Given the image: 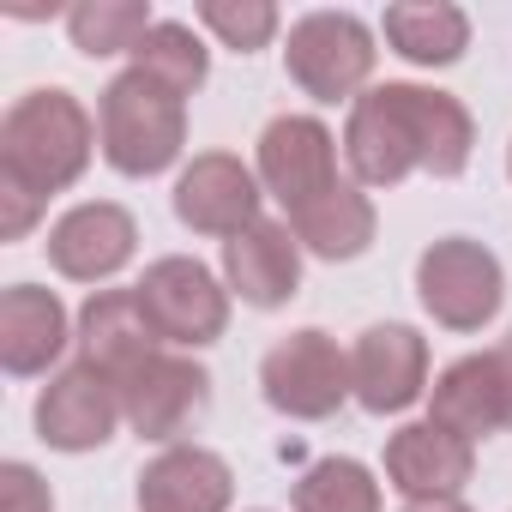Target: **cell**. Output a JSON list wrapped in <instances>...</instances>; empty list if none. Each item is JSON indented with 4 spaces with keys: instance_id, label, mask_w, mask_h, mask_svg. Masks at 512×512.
Masks as SVG:
<instances>
[{
    "instance_id": "4",
    "label": "cell",
    "mask_w": 512,
    "mask_h": 512,
    "mask_svg": "<svg viewBox=\"0 0 512 512\" xmlns=\"http://www.w3.org/2000/svg\"><path fill=\"white\" fill-rule=\"evenodd\" d=\"M260 392H266V404H272L278 416H290V422H326V416H338L344 398H356V386H350V356L338 350L332 332L302 326V332H290V338H278V344L266 350V362H260Z\"/></svg>"
},
{
    "instance_id": "13",
    "label": "cell",
    "mask_w": 512,
    "mask_h": 512,
    "mask_svg": "<svg viewBox=\"0 0 512 512\" xmlns=\"http://www.w3.org/2000/svg\"><path fill=\"white\" fill-rule=\"evenodd\" d=\"M139 253V223L127 205L115 199H91V205H73L55 229H49V266L73 284H103L115 278L127 260Z\"/></svg>"
},
{
    "instance_id": "17",
    "label": "cell",
    "mask_w": 512,
    "mask_h": 512,
    "mask_svg": "<svg viewBox=\"0 0 512 512\" xmlns=\"http://www.w3.org/2000/svg\"><path fill=\"white\" fill-rule=\"evenodd\" d=\"M235 470L205 446H169L139 470V512H229Z\"/></svg>"
},
{
    "instance_id": "16",
    "label": "cell",
    "mask_w": 512,
    "mask_h": 512,
    "mask_svg": "<svg viewBox=\"0 0 512 512\" xmlns=\"http://www.w3.org/2000/svg\"><path fill=\"white\" fill-rule=\"evenodd\" d=\"M163 350L157 326L145 320L139 308V290H97L85 308H79V362H91L97 374H109L115 386L145 368L151 356Z\"/></svg>"
},
{
    "instance_id": "23",
    "label": "cell",
    "mask_w": 512,
    "mask_h": 512,
    "mask_svg": "<svg viewBox=\"0 0 512 512\" xmlns=\"http://www.w3.org/2000/svg\"><path fill=\"white\" fill-rule=\"evenodd\" d=\"M296 512H380V482L356 458H320L296 482Z\"/></svg>"
},
{
    "instance_id": "7",
    "label": "cell",
    "mask_w": 512,
    "mask_h": 512,
    "mask_svg": "<svg viewBox=\"0 0 512 512\" xmlns=\"http://www.w3.org/2000/svg\"><path fill=\"white\" fill-rule=\"evenodd\" d=\"M133 290H139V308H145V320L157 326L163 344L205 350L229 326V290L199 260H187V253H169V260L145 266V278Z\"/></svg>"
},
{
    "instance_id": "21",
    "label": "cell",
    "mask_w": 512,
    "mask_h": 512,
    "mask_svg": "<svg viewBox=\"0 0 512 512\" xmlns=\"http://www.w3.org/2000/svg\"><path fill=\"white\" fill-rule=\"evenodd\" d=\"M392 55H404L410 67H452L470 49V19L446 0H404V7H386L380 19Z\"/></svg>"
},
{
    "instance_id": "22",
    "label": "cell",
    "mask_w": 512,
    "mask_h": 512,
    "mask_svg": "<svg viewBox=\"0 0 512 512\" xmlns=\"http://www.w3.org/2000/svg\"><path fill=\"white\" fill-rule=\"evenodd\" d=\"M151 7L139 0H85V7L67 13V31H73V49L103 61V55H133L145 37H151Z\"/></svg>"
},
{
    "instance_id": "8",
    "label": "cell",
    "mask_w": 512,
    "mask_h": 512,
    "mask_svg": "<svg viewBox=\"0 0 512 512\" xmlns=\"http://www.w3.org/2000/svg\"><path fill=\"white\" fill-rule=\"evenodd\" d=\"M121 416L139 440H181L205 404H211V374L193 362V356H175V350H157L145 368H133L121 386Z\"/></svg>"
},
{
    "instance_id": "25",
    "label": "cell",
    "mask_w": 512,
    "mask_h": 512,
    "mask_svg": "<svg viewBox=\"0 0 512 512\" xmlns=\"http://www.w3.org/2000/svg\"><path fill=\"white\" fill-rule=\"evenodd\" d=\"M199 19H205V31H217L223 37V49H235V55H253V49H266L272 37H278V7L272 0H205L199 7Z\"/></svg>"
},
{
    "instance_id": "28",
    "label": "cell",
    "mask_w": 512,
    "mask_h": 512,
    "mask_svg": "<svg viewBox=\"0 0 512 512\" xmlns=\"http://www.w3.org/2000/svg\"><path fill=\"white\" fill-rule=\"evenodd\" d=\"M404 512H470L464 500H410Z\"/></svg>"
},
{
    "instance_id": "18",
    "label": "cell",
    "mask_w": 512,
    "mask_h": 512,
    "mask_svg": "<svg viewBox=\"0 0 512 512\" xmlns=\"http://www.w3.org/2000/svg\"><path fill=\"white\" fill-rule=\"evenodd\" d=\"M67 350V308L55 290L37 284H13L0 296V368L31 380L49 374V362H61Z\"/></svg>"
},
{
    "instance_id": "19",
    "label": "cell",
    "mask_w": 512,
    "mask_h": 512,
    "mask_svg": "<svg viewBox=\"0 0 512 512\" xmlns=\"http://www.w3.org/2000/svg\"><path fill=\"white\" fill-rule=\"evenodd\" d=\"M428 422H440V428H452L458 440H488V434H500V428H512L506 422V386H500V368H494V350H482V356H458L440 380H434V416Z\"/></svg>"
},
{
    "instance_id": "2",
    "label": "cell",
    "mask_w": 512,
    "mask_h": 512,
    "mask_svg": "<svg viewBox=\"0 0 512 512\" xmlns=\"http://www.w3.org/2000/svg\"><path fill=\"white\" fill-rule=\"evenodd\" d=\"M91 151H97V121L61 85L19 97L0 121V181L25 187L31 199L73 187L91 169Z\"/></svg>"
},
{
    "instance_id": "9",
    "label": "cell",
    "mask_w": 512,
    "mask_h": 512,
    "mask_svg": "<svg viewBox=\"0 0 512 512\" xmlns=\"http://www.w3.org/2000/svg\"><path fill=\"white\" fill-rule=\"evenodd\" d=\"M260 187L284 205L302 211L320 193L338 187V139L320 115H278L260 133Z\"/></svg>"
},
{
    "instance_id": "1",
    "label": "cell",
    "mask_w": 512,
    "mask_h": 512,
    "mask_svg": "<svg viewBox=\"0 0 512 512\" xmlns=\"http://www.w3.org/2000/svg\"><path fill=\"white\" fill-rule=\"evenodd\" d=\"M476 151V121L452 91L428 85H374L350 103L344 157L362 187H398L404 175L428 169L440 181L464 175Z\"/></svg>"
},
{
    "instance_id": "26",
    "label": "cell",
    "mask_w": 512,
    "mask_h": 512,
    "mask_svg": "<svg viewBox=\"0 0 512 512\" xmlns=\"http://www.w3.org/2000/svg\"><path fill=\"white\" fill-rule=\"evenodd\" d=\"M0 512H55V494L31 464H7L0 470Z\"/></svg>"
},
{
    "instance_id": "12",
    "label": "cell",
    "mask_w": 512,
    "mask_h": 512,
    "mask_svg": "<svg viewBox=\"0 0 512 512\" xmlns=\"http://www.w3.org/2000/svg\"><path fill=\"white\" fill-rule=\"evenodd\" d=\"M350 386L368 416H398L428 392V338L416 326H368L350 356Z\"/></svg>"
},
{
    "instance_id": "10",
    "label": "cell",
    "mask_w": 512,
    "mask_h": 512,
    "mask_svg": "<svg viewBox=\"0 0 512 512\" xmlns=\"http://www.w3.org/2000/svg\"><path fill=\"white\" fill-rule=\"evenodd\" d=\"M175 217L193 235H241L260 223V175L229 151H199L175 181Z\"/></svg>"
},
{
    "instance_id": "5",
    "label": "cell",
    "mask_w": 512,
    "mask_h": 512,
    "mask_svg": "<svg viewBox=\"0 0 512 512\" xmlns=\"http://www.w3.org/2000/svg\"><path fill=\"white\" fill-rule=\"evenodd\" d=\"M416 296L446 332H482L506 302V272L482 241L446 235L416 260Z\"/></svg>"
},
{
    "instance_id": "27",
    "label": "cell",
    "mask_w": 512,
    "mask_h": 512,
    "mask_svg": "<svg viewBox=\"0 0 512 512\" xmlns=\"http://www.w3.org/2000/svg\"><path fill=\"white\" fill-rule=\"evenodd\" d=\"M494 368H500V386H506V422H512V332L494 344Z\"/></svg>"
},
{
    "instance_id": "20",
    "label": "cell",
    "mask_w": 512,
    "mask_h": 512,
    "mask_svg": "<svg viewBox=\"0 0 512 512\" xmlns=\"http://www.w3.org/2000/svg\"><path fill=\"white\" fill-rule=\"evenodd\" d=\"M290 229L308 253H320V260H356V253H368L380 217H374V199L350 181H338L332 193H320L314 205L290 211Z\"/></svg>"
},
{
    "instance_id": "29",
    "label": "cell",
    "mask_w": 512,
    "mask_h": 512,
    "mask_svg": "<svg viewBox=\"0 0 512 512\" xmlns=\"http://www.w3.org/2000/svg\"><path fill=\"white\" fill-rule=\"evenodd\" d=\"M506 175H512V151H506Z\"/></svg>"
},
{
    "instance_id": "15",
    "label": "cell",
    "mask_w": 512,
    "mask_h": 512,
    "mask_svg": "<svg viewBox=\"0 0 512 512\" xmlns=\"http://www.w3.org/2000/svg\"><path fill=\"white\" fill-rule=\"evenodd\" d=\"M476 470V446L440 422H410L386 440V482L404 500H458Z\"/></svg>"
},
{
    "instance_id": "24",
    "label": "cell",
    "mask_w": 512,
    "mask_h": 512,
    "mask_svg": "<svg viewBox=\"0 0 512 512\" xmlns=\"http://www.w3.org/2000/svg\"><path fill=\"white\" fill-rule=\"evenodd\" d=\"M133 67H139V73H151V79H163L169 91L193 97V91L205 85V73H211V55H205V43H199L187 25L157 19V25H151V37L133 49Z\"/></svg>"
},
{
    "instance_id": "6",
    "label": "cell",
    "mask_w": 512,
    "mask_h": 512,
    "mask_svg": "<svg viewBox=\"0 0 512 512\" xmlns=\"http://www.w3.org/2000/svg\"><path fill=\"white\" fill-rule=\"evenodd\" d=\"M374 31L356 19V13H308L290 25V43H284V67L290 79L314 97V103H356V91L374 79Z\"/></svg>"
},
{
    "instance_id": "14",
    "label": "cell",
    "mask_w": 512,
    "mask_h": 512,
    "mask_svg": "<svg viewBox=\"0 0 512 512\" xmlns=\"http://www.w3.org/2000/svg\"><path fill=\"white\" fill-rule=\"evenodd\" d=\"M223 278L247 308H260V314L284 308L302 290V241H296V229L260 217L235 241H223Z\"/></svg>"
},
{
    "instance_id": "3",
    "label": "cell",
    "mask_w": 512,
    "mask_h": 512,
    "mask_svg": "<svg viewBox=\"0 0 512 512\" xmlns=\"http://www.w3.org/2000/svg\"><path fill=\"white\" fill-rule=\"evenodd\" d=\"M97 133H103V163L115 175H133V181L163 175L187 145V97L127 67L121 79H109L97 103Z\"/></svg>"
},
{
    "instance_id": "11",
    "label": "cell",
    "mask_w": 512,
    "mask_h": 512,
    "mask_svg": "<svg viewBox=\"0 0 512 512\" xmlns=\"http://www.w3.org/2000/svg\"><path fill=\"white\" fill-rule=\"evenodd\" d=\"M115 422L121 416V392L109 374H97L91 362H73L61 368L43 398H37V434L55 446V452H97L115 440Z\"/></svg>"
}]
</instances>
